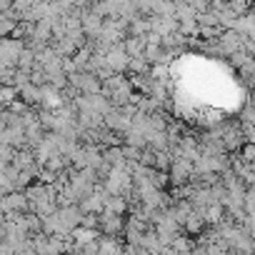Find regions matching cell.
I'll use <instances>...</instances> for the list:
<instances>
[{"label": "cell", "mask_w": 255, "mask_h": 255, "mask_svg": "<svg viewBox=\"0 0 255 255\" xmlns=\"http://www.w3.org/2000/svg\"><path fill=\"white\" fill-rule=\"evenodd\" d=\"M128 198L125 195H110L108 193V198H105V203H103V210H108V213H118V215H125L128 213Z\"/></svg>", "instance_id": "8992f818"}, {"label": "cell", "mask_w": 255, "mask_h": 255, "mask_svg": "<svg viewBox=\"0 0 255 255\" xmlns=\"http://www.w3.org/2000/svg\"><path fill=\"white\" fill-rule=\"evenodd\" d=\"M190 178H193V163L185 158H173L168 168V183L180 188V185H188Z\"/></svg>", "instance_id": "7a4b0ae2"}, {"label": "cell", "mask_w": 255, "mask_h": 255, "mask_svg": "<svg viewBox=\"0 0 255 255\" xmlns=\"http://www.w3.org/2000/svg\"><path fill=\"white\" fill-rule=\"evenodd\" d=\"M120 250H125V245H120L113 235H103L98 240V253H120Z\"/></svg>", "instance_id": "9c48e42d"}, {"label": "cell", "mask_w": 255, "mask_h": 255, "mask_svg": "<svg viewBox=\"0 0 255 255\" xmlns=\"http://www.w3.org/2000/svg\"><path fill=\"white\" fill-rule=\"evenodd\" d=\"M148 70H150V63L143 58V53L140 55H130L128 68H125V73H130V75H145Z\"/></svg>", "instance_id": "ba28073f"}, {"label": "cell", "mask_w": 255, "mask_h": 255, "mask_svg": "<svg viewBox=\"0 0 255 255\" xmlns=\"http://www.w3.org/2000/svg\"><path fill=\"white\" fill-rule=\"evenodd\" d=\"M28 210V198L23 190H10L3 195L0 200V213L3 215H10V213H25Z\"/></svg>", "instance_id": "277c9868"}, {"label": "cell", "mask_w": 255, "mask_h": 255, "mask_svg": "<svg viewBox=\"0 0 255 255\" xmlns=\"http://www.w3.org/2000/svg\"><path fill=\"white\" fill-rule=\"evenodd\" d=\"M100 183H103V188L110 195H128L133 190V178H130V170H128V168H110L103 175Z\"/></svg>", "instance_id": "6da1fadb"}, {"label": "cell", "mask_w": 255, "mask_h": 255, "mask_svg": "<svg viewBox=\"0 0 255 255\" xmlns=\"http://www.w3.org/2000/svg\"><path fill=\"white\" fill-rule=\"evenodd\" d=\"M103 58H105V65H108L113 73H125L128 60H130V55L125 53L123 43H113V45H108L105 53H103Z\"/></svg>", "instance_id": "3957f363"}, {"label": "cell", "mask_w": 255, "mask_h": 255, "mask_svg": "<svg viewBox=\"0 0 255 255\" xmlns=\"http://www.w3.org/2000/svg\"><path fill=\"white\" fill-rule=\"evenodd\" d=\"M220 140H223L225 153H233V150H240V145L245 143V135L238 125H225L220 128Z\"/></svg>", "instance_id": "5b68a950"}, {"label": "cell", "mask_w": 255, "mask_h": 255, "mask_svg": "<svg viewBox=\"0 0 255 255\" xmlns=\"http://www.w3.org/2000/svg\"><path fill=\"white\" fill-rule=\"evenodd\" d=\"M18 95H20V100L25 103V105H40V85H35V83H28V85H23L20 90H18Z\"/></svg>", "instance_id": "52a82bcc"}, {"label": "cell", "mask_w": 255, "mask_h": 255, "mask_svg": "<svg viewBox=\"0 0 255 255\" xmlns=\"http://www.w3.org/2000/svg\"><path fill=\"white\" fill-rule=\"evenodd\" d=\"M253 123V110H250V105H245V110H243V125H250Z\"/></svg>", "instance_id": "30bf717a"}]
</instances>
